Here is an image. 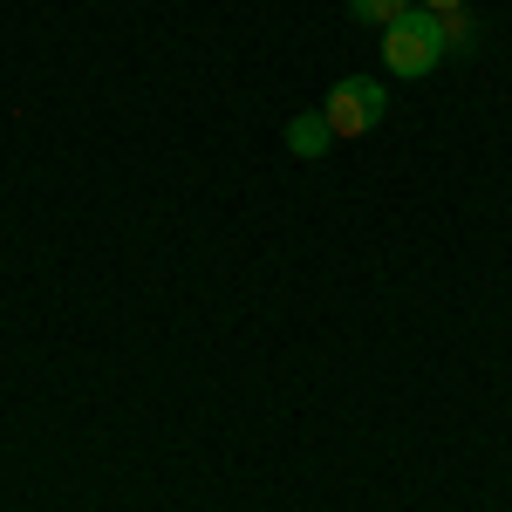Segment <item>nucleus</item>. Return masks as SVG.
I'll list each match as a JSON object with an SVG mask.
<instances>
[{"label":"nucleus","mask_w":512,"mask_h":512,"mask_svg":"<svg viewBox=\"0 0 512 512\" xmlns=\"http://www.w3.org/2000/svg\"><path fill=\"white\" fill-rule=\"evenodd\" d=\"M444 55H451V48H444V21H437L431 7H410L403 21H390V28H383V69H390V76H403V82L431 76Z\"/></svg>","instance_id":"1"},{"label":"nucleus","mask_w":512,"mask_h":512,"mask_svg":"<svg viewBox=\"0 0 512 512\" xmlns=\"http://www.w3.org/2000/svg\"><path fill=\"white\" fill-rule=\"evenodd\" d=\"M321 117H328V130H335V144H342V137H369L376 123L390 117V89H383L376 76H342L335 89H328Z\"/></svg>","instance_id":"2"},{"label":"nucleus","mask_w":512,"mask_h":512,"mask_svg":"<svg viewBox=\"0 0 512 512\" xmlns=\"http://www.w3.org/2000/svg\"><path fill=\"white\" fill-rule=\"evenodd\" d=\"M328 144H335V130H328L321 110H308V117L287 123V151H294V158H328Z\"/></svg>","instance_id":"3"},{"label":"nucleus","mask_w":512,"mask_h":512,"mask_svg":"<svg viewBox=\"0 0 512 512\" xmlns=\"http://www.w3.org/2000/svg\"><path fill=\"white\" fill-rule=\"evenodd\" d=\"M417 0H349V21H369V28H390V21H403Z\"/></svg>","instance_id":"4"},{"label":"nucleus","mask_w":512,"mask_h":512,"mask_svg":"<svg viewBox=\"0 0 512 512\" xmlns=\"http://www.w3.org/2000/svg\"><path fill=\"white\" fill-rule=\"evenodd\" d=\"M444 21V48H472V21L465 14H437Z\"/></svg>","instance_id":"5"},{"label":"nucleus","mask_w":512,"mask_h":512,"mask_svg":"<svg viewBox=\"0 0 512 512\" xmlns=\"http://www.w3.org/2000/svg\"><path fill=\"white\" fill-rule=\"evenodd\" d=\"M417 7H431V14H465V0H417Z\"/></svg>","instance_id":"6"}]
</instances>
